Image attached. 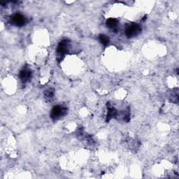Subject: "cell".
<instances>
[{
    "mask_svg": "<svg viewBox=\"0 0 179 179\" xmlns=\"http://www.w3.org/2000/svg\"><path fill=\"white\" fill-rule=\"evenodd\" d=\"M67 50H68V43L67 41H63L59 44L58 48H57V52L59 55H63L67 53Z\"/></svg>",
    "mask_w": 179,
    "mask_h": 179,
    "instance_id": "cell-4",
    "label": "cell"
},
{
    "mask_svg": "<svg viewBox=\"0 0 179 179\" xmlns=\"http://www.w3.org/2000/svg\"><path fill=\"white\" fill-rule=\"evenodd\" d=\"M11 22L14 25L22 27L26 23V19L20 13H16L11 17Z\"/></svg>",
    "mask_w": 179,
    "mask_h": 179,
    "instance_id": "cell-3",
    "label": "cell"
},
{
    "mask_svg": "<svg viewBox=\"0 0 179 179\" xmlns=\"http://www.w3.org/2000/svg\"><path fill=\"white\" fill-rule=\"evenodd\" d=\"M141 27L137 24H132L128 26L125 29V34L128 37H133L137 35L141 32Z\"/></svg>",
    "mask_w": 179,
    "mask_h": 179,
    "instance_id": "cell-2",
    "label": "cell"
},
{
    "mask_svg": "<svg viewBox=\"0 0 179 179\" xmlns=\"http://www.w3.org/2000/svg\"><path fill=\"white\" fill-rule=\"evenodd\" d=\"M118 20H116L115 18H109L106 21V25L110 29H115L118 26Z\"/></svg>",
    "mask_w": 179,
    "mask_h": 179,
    "instance_id": "cell-6",
    "label": "cell"
},
{
    "mask_svg": "<svg viewBox=\"0 0 179 179\" xmlns=\"http://www.w3.org/2000/svg\"><path fill=\"white\" fill-rule=\"evenodd\" d=\"M99 41L104 46H107L109 43V38L107 36L101 34V35L99 36Z\"/></svg>",
    "mask_w": 179,
    "mask_h": 179,
    "instance_id": "cell-7",
    "label": "cell"
},
{
    "mask_svg": "<svg viewBox=\"0 0 179 179\" xmlns=\"http://www.w3.org/2000/svg\"><path fill=\"white\" fill-rule=\"evenodd\" d=\"M30 78L31 72L28 70H22L21 71V73H20V78H21V80L23 82V83H25V82L28 81Z\"/></svg>",
    "mask_w": 179,
    "mask_h": 179,
    "instance_id": "cell-5",
    "label": "cell"
},
{
    "mask_svg": "<svg viewBox=\"0 0 179 179\" xmlns=\"http://www.w3.org/2000/svg\"><path fill=\"white\" fill-rule=\"evenodd\" d=\"M67 113V109L63 106H55L52 109L51 116L54 120L60 118L61 117L64 116Z\"/></svg>",
    "mask_w": 179,
    "mask_h": 179,
    "instance_id": "cell-1",
    "label": "cell"
},
{
    "mask_svg": "<svg viewBox=\"0 0 179 179\" xmlns=\"http://www.w3.org/2000/svg\"><path fill=\"white\" fill-rule=\"evenodd\" d=\"M45 95H46L47 97H52L54 95V90L53 89H48L45 92Z\"/></svg>",
    "mask_w": 179,
    "mask_h": 179,
    "instance_id": "cell-8",
    "label": "cell"
}]
</instances>
